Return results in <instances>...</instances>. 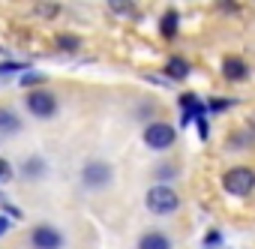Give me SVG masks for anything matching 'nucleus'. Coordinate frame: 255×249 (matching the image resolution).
Returning <instances> with one entry per match:
<instances>
[{"label": "nucleus", "mask_w": 255, "mask_h": 249, "mask_svg": "<svg viewBox=\"0 0 255 249\" xmlns=\"http://www.w3.org/2000/svg\"><path fill=\"white\" fill-rule=\"evenodd\" d=\"M42 81H45V75H42V72H24V75H21V84H24V87L42 84Z\"/></svg>", "instance_id": "obj_14"}, {"label": "nucleus", "mask_w": 255, "mask_h": 249, "mask_svg": "<svg viewBox=\"0 0 255 249\" xmlns=\"http://www.w3.org/2000/svg\"><path fill=\"white\" fill-rule=\"evenodd\" d=\"M9 231V219L6 216H0V234H6Z\"/></svg>", "instance_id": "obj_22"}, {"label": "nucleus", "mask_w": 255, "mask_h": 249, "mask_svg": "<svg viewBox=\"0 0 255 249\" xmlns=\"http://www.w3.org/2000/svg\"><path fill=\"white\" fill-rule=\"evenodd\" d=\"M57 45H60L63 51H75V48H78V39H75V36H60Z\"/></svg>", "instance_id": "obj_15"}, {"label": "nucleus", "mask_w": 255, "mask_h": 249, "mask_svg": "<svg viewBox=\"0 0 255 249\" xmlns=\"http://www.w3.org/2000/svg\"><path fill=\"white\" fill-rule=\"evenodd\" d=\"M180 207V198H177V192L171 189V186H165V183H159V186H150L147 189V210L150 213H174Z\"/></svg>", "instance_id": "obj_1"}, {"label": "nucleus", "mask_w": 255, "mask_h": 249, "mask_svg": "<svg viewBox=\"0 0 255 249\" xmlns=\"http://www.w3.org/2000/svg\"><path fill=\"white\" fill-rule=\"evenodd\" d=\"M222 75H225L228 81H243V78L249 75V69H246V63H243V60L228 57V60L222 63Z\"/></svg>", "instance_id": "obj_7"}, {"label": "nucleus", "mask_w": 255, "mask_h": 249, "mask_svg": "<svg viewBox=\"0 0 255 249\" xmlns=\"http://www.w3.org/2000/svg\"><path fill=\"white\" fill-rule=\"evenodd\" d=\"M27 108H30V114H36V117H51L54 108H57V99L51 96V90L36 87V90L27 93Z\"/></svg>", "instance_id": "obj_4"}, {"label": "nucleus", "mask_w": 255, "mask_h": 249, "mask_svg": "<svg viewBox=\"0 0 255 249\" xmlns=\"http://www.w3.org/2000/svg\"><path fill=\"white\" fill-rule=\"evenodd\" d=\"M36 15H57V3H39Z\"/></svg>", "instance_id": "obj_16"}, {"label": "nucleus", "mask_w": 255, "mask_h": 249, "mask_svg": "<svg viewBox=\"0 0 255 249\" xmlns=\"http://www.w3.org/2000/svg\"><path fill=\"white\" fill-rule=\"evenodd\" d=\"M108 3H111L114 12H126V15H132V12H135V6L129 3V0H108Z\"/></svg>", "instance_id": "obj_13"}, {"label": "nucleus", "mask_w": 255, "mask_h": 249, "mask_svg": "<svg viewBox=\"0 0 255 249\" xmlns=\"http://www.w3.org/2000/svg\"><path fill=\"white\" fill-rule=\"evenodd\" d=\"M81 177H84V183L93 186V189H96V186H108V183H111V165H108V162H87Z\"/></svg>", "instance_id": "obj_5"}, {"label": "nucleus", "mask_w": 255, "mask_h": 249, "mask_svg": "<svg viewBox=\"0 0 255 249\" xmlns=\"http://www.w3.org/2000/svg\"><path fill=\"white\" fill-rule=\"evenodd\" d=\"M12 129H18V117L6 108H0V132H12Z\"/></svg>", "instance_id": "obj_12"}, {"label": "nucleus", "mask_w": 255, "mask_h": 249, "mask_svg": "<svg viewBox=\"0 0 255 249\" xmlns=\"http://www.w3.org/2000/svg\"><path fill=\"white\" fill-rule=\"evenodd\" d=\"M204 243H207V246H216V243H219V231H210V234H207V240H204Z\"/></svg>", "instance_id": "obj_19"}, {"label": "nucleus", "mask_w": 255, "mask_h": 249, "mask_svg": "<svg viewBox=\"0 0 255 249\" xmlns=\"http://www.w3.org/2000/svg\"><path fill=\"white\" fill-rule=\"evenodd\" d=\"M174 138H177V132H174V126H168V123H150V126L144 129V144L153 147V150L171 147Z\"/></svg>", "instance_id": "obj_3"}, {"label": "nucleus", "mask_w": 255, "mask_h": 249, "mask_svg": "<svg viewBox=\"0 0 255 249\" xmlns=\"http://www.w3.org/2000/svg\"><path fill=\"white\" fill-rule=\"evenodd\" d=\"M180 102H183V108L189 111L183 120H189V117H204V105H201V102H198L192 93H183V96H180Z\"/></svg>", "instance_id": "obj_10"}, {"label": "nucleus", "mask_w": 255, "mask_h": 249, "mask_svg": "<svg viewBox=\"0 0 255 249\" xmlns=\"http://www.w3.org/2000/svg\"><path fill=\"white\" fill-rule=\"evenodd\" d=\"M165 72H168L171 78H177V81H183V78L189 75V63H186L183 57H171V60H168V66H165Z\"/></svg>", "instance_id": "obj_9"}, {"label": "nucleus", "mask_w": 255, "mask_h": 249, "mask_svg": "<svg viewBox=\"0 0 255 249\" xmlns=\"http://www.w3.org/2000/svg\"><path fill=\"white\" fill-rule=\"evenodd\" d=\"M198 135L207 138V123H204V117H198Z\"/></svg>", "instance_id": "obj_20"}, {"label": "nucleus", "mask_w": 255, "mask_h": 249, "mask_svg": "<svg viewBox=\"0 0 255 249\" xmlns=\"http://www.w3.org/2000/svg\"><path fill=\"white\" fill-rule=\"evenodd\" d=\"M12 177V168H9V162L6 159H0V183H6Z\"/></svg>", "instance_id": "obj_17"}, {"label": "nucleus", "mask_w": 255, "mask_h": 249, "mask_svg": "<svg viewBox=\"0 0 255 249\" xmlns=\"http://www.w3.org/2000/svg\"><path fill=\"white\" fill-rule=\"evenodd\" d=\"M30 243L36 249H57L60 246V231L57 228H48V225H39V228H33Z\"/></svg>", "instance_id": "obj_6"}, {"label": "nucleus", "mask_w": 255, "mask_h": 249, "mask_svg": "<svg viewBox=\"0 0 255 249\" xmlns=\"http://www.w3.org/2000/svg\"><path fill=\"white\" fill-rule=\"evenodd\" d=\"M222 186H225V192H231V195H249L252 189H255V171L252 168H246V165H237V168H228L225 171V177H222Z\"/></svg>", "instance_id": "obj_2"}, {"label": "nucleus", "mask_w": 255, "mask_h": 249, "mask_svg": "<svg viewBox=\"0 0 255 249\" xmlns=\"http://www.w3.org/2000/svg\"><path fill=\"white\" fill-rule=\"evenodd\" d=\"M228 105H231L228 99H213V102H210V111H225Z\"/></svg>", "instance_id": "obj_18"}, {"label": "nucleus", "mask_w": 255, "mask_h": 249, "mask_svg": "<svg viewBox=\"0 0 255 249\" xmlns=\"http://www.w3.org/2000/svg\"><path fill=\"white\" fill-rule=\"evenodd\" d=\"M15 69H21L18 63H3V66H0V72H15Z\"/></svg>", "instance_id": "obj_21"}, {"label": "nucleus", "mask_w": 255, "mask_h": 249, "mask_svg": "<svg viewBox=\"0 0 255 249\" xmlns=\"http://www.w3.org/2000/svg\"><path fill=\"white\" fill-rule=\"evenodd\" d=\"M159 30H162V36H174V33H177V12H174V9H168V12L162 15Z\"/></svg>", "instance_id": "obj_11"}, {"label": "nucleus", "mask_w": 255, "mask_h": 249, "mask_svg": "<svg viewBox=\"0 0 255 249\" xmlns=\"http://www.w3.org/2000/svg\"><path fill=\"white\" fill-rule=\"evenodd\" d=\"M138 249H171V243H168L165 234H159V231H147V234L138 240Z\"/></svg>", "instance_id": "obj_8"}]
</instances>
